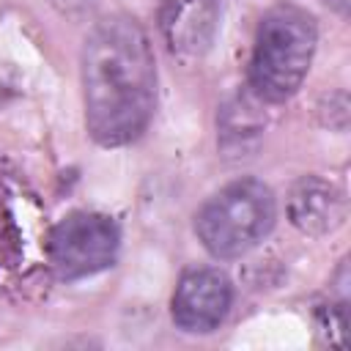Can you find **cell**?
<instances>
[{
	"mask_svg": "<svg viewBox=\"0 0 351 351\" xmlns=\"http://www.w3.org/2000/svg\"><path fill=\"white\" fill-rule=\"evenodd\" d=\"M277 222L274 192L258 178H236L217 189L195 214V233L217 261L255 250Z\"/></svg>",
	"mask_w": 351,
	"mask_h": 351,
	"instance_id": "3957f363",
	"label": "cell"
},
{
	"mask_svg": "<svg viewBox=\"0 0 351 351\" xmlns=\"http://www.w3.org/2000/svg\"><path fill=\"white\" fill-rule=\"evenodd\" d=\"M121 228L99 211H71L55 222L47 241L49 266L60 280H85L118 261Z\"/></svg>",
	"mask_w": 351,
	"mask_h": 351,
	"instance_id": "277c9868",
	"label": "cell"
},
{
	"mask_svg": "<svg viewBox=\"0 0 351 351\" xmlns=\"http://www.w3.org/2000/svg\"><path fill=\"white\" fill-rule=\"evenodd\" d=\"M315 44L318 27L313 14L291 3L269 8L258 22L250 58L252 93L271 104L291 99L310 71Z\"/></svg>",
	"mask_w": 351,
	"mask_h": 351,
	"instance_id": "7a4b0ae2",
	"label": "cell"
},
{
	"mask_svg": "<svg viewBox=\"0 0 351 351\" xmlns=\"http://www.w3.org/2000/svg\"><path fill=\"white\" fill-rule=\"evenodd\" d=\"M80 77L85 126L99 145H129L148 129L156 107V60L137 19H101L82 44Z\"/></svg>",
	"mask_w": 351,
	"mask_h": 351,
	"instance_id": "6da1fadb",
	"label": "cell"
},
{
	"mask_svg": "<svg viewBox=\"0 0 351 351\" xmlns=\"http://www.w3.org/2000/svg\"><path fill=\"white\" fill-rule=\"evenodd\" d=\"M159 30L170 52L181 58H200L211 49L219 30L217 0H162Z\"/></svg>",
	"mask_w": 351,
	"mask_h": 351,
	"instance_id": "8992f818",
	"label": "cell"
},
{
	"mask_svg": "<svg viewBox=\"0 0 351 351\" xmlns=\"http://www.w3.org/2000/svg\"><path fill=\"white\" fill-rule=\"evenodd\" d=\"M230 304H233L230 277L214 266H200L181 274L173 291L170 315L181 332L206 335L225 321Z\"/></svg>",
	"mask_w": 351,
	"mask_h": 351,
	"instance_id": "5b68a950",
	"label": "cell"
},
{
	"mask_svg": "<svg viewBox=\"0 0 351 351\" xmlns=\"http://www.w3.org/2000/svg\"><path fill=\"white\" fill-rule=\"evenodd\" d=\"M288 214H291V222L304 233H313V236L329 233L346 217V197L329 181L304 176L291 189Z\"/></svg>",
	"mask_w": 351,
	"mask_h": 351,
	"instance_id": "52a82bcc",
	"label": "cell"
}]
</instances>
